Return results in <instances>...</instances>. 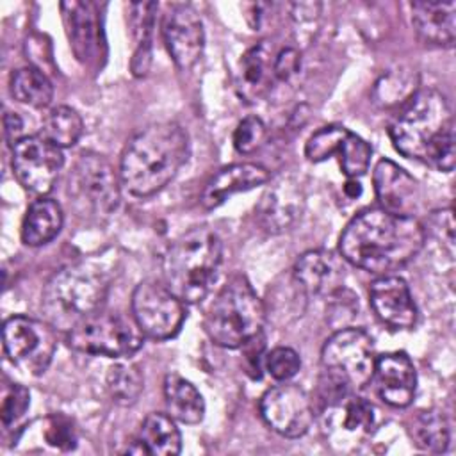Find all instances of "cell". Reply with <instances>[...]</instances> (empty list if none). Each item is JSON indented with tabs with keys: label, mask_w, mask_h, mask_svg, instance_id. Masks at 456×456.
<instances>
[{
	"label": "cell",
	"mask_w": 456,
	"mask_h": 456,
	"mask_svg": "<svg viewBox=\"0 0 456 456\" xmlns=\"http://www.w3.org/2000/svg\"><path fill=\"white\" fill-rule=\"evenodd\" d=\"M369 301L378 319L394 330H411L417 322V306L410 287L395 274L376 278L369 289Z\"/></svg>",
	"instance_id": "obj_17"
},
{
	"label": "cell",
	"mask_w": 456,
	"mask_h": 456,
	"mask_svg": "<svg viewBox=\"0 0 456 456\" xmlns=\"http://www.w3.org/2000/svg\"><path fill=\"white\" fill-rule=\"evenodd\" d=\"M378 395L394 408L411 404L417 392V372L406 353L394 351L376 356L372 379Z\"/></svg>",
	"instance_id": "obj_18"
},
{
	"label": "cell",
	"mask_w": 456,
	"mask_h": 456,
	"mask_svg": "<svg viewBox=\"0 0 456 456\" xmlns=\"http://www.w3.org/2000/svg\"><path fill=\"white\" fill-rule=\"evenodd\" d=\"M267 182H269V171L260 164H253V162L230 164L219 169L207 182L200 201L207 210H212L221 203H224L232 194L255 189Z\"/></svg>",
	"instance_id": "obj_22"
},
{
	"label": "cell",
	"mask_w": 456,
	"mask_h": 456,
	"mask_svg": "<svg viewBox=\"0 0 456 456\" xmlns=\"http://www.w3.org/2000/svg\"><path fill=\"white\" fill-rule=\"evenodd\" d=\"M264 367L276 381H287L301 369V358L292 347H274L264 358Z\"/></svg>",
	"instance_id": "obj_38"
},
{
	"label": "cell",
	"mask_w": 456,
	"mask_h": 456,
	"mask_svg": "<svg viewBox=\"0 0 456 456\" xmlns=\"http://www.w3.org/2000/svg\"><path fill=\"white\" fill-rule=\"evenodd\" d=\"M394 148L408 157L451 173L454 167V121L447 98L433 89L411 93L388 125Z\"/></svg>",
	"instance_id": "obj_2"
},
{
	"label": "cell",
	"mask_w": 456,
	"mask_h": 456,
	"mask_svg": "<svg viewBox=\"0 0 456 456\" xmlns=\"http://www.w3.org/2000/svg\"><path fill=\"white\" fill-rule=\"evenodd\" d=\"M134 454H157L175 456L182 451V435L169 413H150L134 440L126 449Z\"/></svg>",
	"instance_id": "obj_24"
},
{
	"label": "cell",
	"mask_w": 456,
	"mask_h": 456,
	"mask_svg": "<svg viewBox=\"0 0 456 456\" xmlns=\"http://www.w3.org/2000/svg\"><path fill=\"white\" fill-rule=\"evenodd\" d=\"M28 406H30V394L23 385L11 383L4 387L2 406H0V419H2L4 429L16 428L23 420Z\"/></svg>",
	"instance_id": "obj_36"
},
{
	"label": "cell",
	"mask_w": 456,
	"mask_h": 456,
	"mask_svg": "<svg viewBox=\"0 0 456 456\" xmlns=\"http://www.w3.org/2000/svg\"><path fill=\"white\" fill-rule=\"evenodd\" d=\"M119 171L107 157L84 151L68 175V196L73 208L91 219L109 217L121 200Z\"/></svg>",
	"instance_id": "obj_7"
},
{
	"label": "cell",
	"mask_w": 456,
	"mask_h": 456,
	"mask_svg": "<svg viewBox=\"0 0 456 456\" xmlns=\"http://www.w3.org/2000/svg\"><path fill=\"white\" fill-rule=\"evenodd\" d=\"M299 68H301V59H299V52L296 48L285 46V48L276 50V55H274L276 84L290 82L299 73Z\"/></svg>",
	"instance_id": "obj_41"
},
{
	"label": "cell",
	"mask_w": 456,
	"mask_h": 456,
	"mask_svg": "<svg viewBox=\"0 0 456 456\" xmlns=\"http://www.w3.org/2000/svg\"><path fill=\"white\" fill-rule=\"evenodd\" d=\"M374 363L372 338L358 328L337 330L321 351V367L342 374L353 388H363L370 383Z\"/></svg>",
	"instance_id": "obj_11"
},
{
	"label": "cell",
	"mask_w": 456,
	"mask_h": 456,
	"mask_svg": "<svg viewBox=\"0 0 456 456\" xmlns=\"http://www.w3.org/2000/svg\"><path fill=\"white\" fill-rule=\"evenodd\" d=\"M82 134H84V121L80 114L68 105H59L50 109L43 119L41 135L59 148H69L77 144Z\"/></svg>",
	"instance_id": "obj_30"
},
{
	"label": "cell",
	"mask_w": 456,
	"mask_h": 456,
	"mask_svg": "<svg viewBox=\"0 0 456 456\" xmlns=\"http://www.w3.org/2000/svg\"><path fill=\"white\" fill-rule=\"evenodd\" d=\"M274 55L276 50L267 41L251 46L242 55L237 68L235 89L246 103L262 100L274 87Z\"/></svg>",
	"instance_id": "obj_21"
},
{
	"label": "cell",
	"mask_w": 456,
	"mask_h": 456,
	"mask_svg": "<svg viewBox=\"0 0 456 456\" xmlns=\"http://www.w3.org/2000/svg\"><path fill=\"white\" fill-rule=\"evenodd\" d=\"M370 155H372L370 146L360 135L353 134L351 130L347 132V135L342 141V146L337 153L340 167L347 178H358V176L365 175V171L369 169V164H370Z\"/></svg>",
	"instance_id": "obj_34"
},
{
	"label": "cell",
	"mask_w": 456,
	"mask_h": 456,
	"mask_svg": "<svg viewBox=\"0 0 456 456\" xmlns=\"http://www.w3.org/2000/svg\"><path fill=\"white\" fill-rule=\"evenodd\" d=\"M11 166L20 185L34 194L45 196L52 191L64 166L62 148L39 135H25L11 153Z\"/></svg>",
	"instance_id": "obj_12"
},
{
	"label": "cell",
	"mask_w": 456,
	"mask_h": 456,
	"mask_svg": "<svg viewBox=\"0 0 456 456\" xmlns=\"http://www.w3.org/2000/svg\"><path fill=\"white\" fill-rule=\"evenodd\" d=\"M328 299V310H326V321L335 328L342 330L347 328V324L354 319L358 312V299L356 296L342 287L335 294H331Z\"/></svg>",
	"instance_id": "obj_39"
},
{
	"label": "cell",
	"mask_w": 456,
	"mask_h": 456,
	"mask_svg": "<svg viewBox=\"0 0 456 456\" xmlns=\"http://www.w3.org/2000/svg\"><path fill=\"white\" fill-rule=\"evenodd\" d=\"M9 86H11L12 98L23 105L43 109L52 103L53 86L48 80V77L37 68L27 66V68L16 69L11 75Z\"/></svg>",
	"instance_id": "obj_28"
},
{
	"label": "cell",
	"mask_w": 456,
	"mask_h": 456,
	"mask_svg": "<svg viewBox=\"0 0 456 456\" xmlns=\"http://www.w3.org/2000/svg\"><path fill=\"white\" fill-rule=\"evenodd\" d=\"M260 415L278 435L299 438L312 428L315 408L306 390L296 383L283 381L262 395Z\"/></svg>",
	"instance_id": "obj_13"
},
{
	"label": "cell",
	"mask_w": 456,
	"mask_h": 456,
	"mask_svg": "<svg viewBox=\"0 0 456 456\" xmlns=\"http://www.w3.org/2000/svg\"><path fill=\"white\" fill-rule=\"evenodd\" d=\"M185 303L159 280L141 281L132 294V317L144 337L167 340L185 321Z\"/></svg>",
	"instance_id": "obj_10"
},
{
	"label": "cell",
	"mask_w": 456,
	"mask_h": 456,
	"mask_svg": "<svg viewBox=\"0 0 456 456\" xmlns=\"http://www.w3.org/2000/svg\"><path fill=\"white\" fill-rule=\"evenodd\" d=\"M68 37L75 57L84 64H98L103 57V30L98 7L93 2L61 4Z\"/></svg>",
	"instance_id": "obj_16"
},
{
	"label": "cell",
	"mask_w": 456,
	"mask_h": 456,
	"mask_svg": "<svg viewBox=\"0 0 456 456\" xmlns=\"http://www.w3.org/2000/svg\"><path fill=\"white\" fill-rule=\"evenodd\" d=\"M379 207L399 216L415 217L422 203L419 182L388 159H381L372 175Z\"/></svg>",
	"instance_id": "obj_15"
},
{
	"label": "cell",
	"mask_w": 456,
	"mask_h": 456,
	"mask_svg": "<svg viewBox=\"0 0 456 456\" xmlns=\"http://www.w3.org/2000/svg\"><path fill=\"white\" fill-rule=\"evenodd\" d=\"M411 21L419 37L435 46H452L456 37L454 0H417L411 2Z\"/></svg>",
	"instance_id": "obj_23"
},
{
	"label": "cell",
	"mask_w": 456,
	"mask_h": 456,
	"mask_svg": "<svg viewBox=\"0 0 456 456\" xmlns=\"http://www.w3.org/2000/svg\"><path fill=\"white\" fill-rule=\"evenodd\" d=\"M162 37L178 69H191L205 46L203 21L189 4H171L162 16Z\"/></svg>",
	"instance_id": "obj_14"
},
{
	"label": "cell",
	"mask_w": 456,
	"mask_h": 456,
	"mask_svg": "<svg viewBox=\"0 0 456 456\" xmlns=\"http://www.w3.org/2000/svg\"><path fill=\"white\" fill-rule=\"evenodd\" d=\"M301 208L303 192L299 185L292 178L281 176L262 194L260 203L256 205V217L267 232L280 233L296 223L301 216Z\"/></svg>",
	"instance_id": "obj_20"
},
{
	"label": "cell",
	"mask_w": 456,
	"mask_h": 456,
	"mask_svg": "<svg viewBox=\"0 0 456 456\" xmlns=\"http://www.w3.org/2000/svg\"><path fill=\"white\" fill-rule=\"evenodd\" d=\"M62 208L55 200L37 198L34 200L23 217L21 224V240L27 246L37 248L52 239H55L62 228Z\"/></svg>",
	"instance_id": "obj_25"
},
{
	"label": "cell",
	"mask_w": 456,
	"mask_h": 456,
	"mask_svg": "<svg viewBox=\"0 0 456 456\" xmlns=\"http://www.w3.org/2000/svg\"><path fill=\"white\" fill-rule=\"evenodd\" d=\"M159 5L155 2H132L126 5V21L135 43L132 57L134 75H144L151 61V36L155 27V12Z\"/></svg>",
	"instance_id": "obj_26"
},
{
	"label": "cell",
	"mask_w": 456,
	"mask_h": 456,
	"mask_svg": "<svg viewBox=\"0 0 456 456\" xmlns=\"http://www.w3.org/2000/svg\"><path fill=\"white\" fill-rule=\"evenodd\" d=\"M110 269L87 258L57 271L43 289L41 310L55 330L69 331L78 322L103 308L110 290Z\"/></svg>",
	"instance_id": "obj_4"
},
{
	"label": "cell",
	"mask_w": 456,
	"mask_h": 456,
	"mask_svg": "<svg viewBox=\"0 0 456 456\" xmlns=\"http://www.w3.org/2000/svg\"><path fill=\"white\" fill-rule=\"evenodd\" d=\"M292 274L306 296L330 297L344 287L346 267L335 253L310 249L296 260Z\"/></svg>",
	"instance_id": "obj_19"
},
{
	"label": "cell",
	"mask_w": 456,
	"mask_h": 456,
	"mask_svg": "<svg viewBox=\"0 0 456 456\" xmlns=\"http://www.w3.org/2000/svg\"><path fill=\"white\" fill-rule=\"evenodd\" d=\"M267 137V128L264 121L256 116H248L240 119L233 130V146L240 155H251L262 148Z\"/></svg>",
	"instance_id": "obj_37"
},
{
	"label": "cell",
	"mask_w": 456,
	"mask_h": 456,
	"mask_svg": "<svg viewBox=\"0 0 456 456\" xmlns=\"http://www.w3.org/2000/svg\"><path fill=\"white\" fill-rule=\"evenodd\" d=\"M347 128L342 125H326L314 132L305 144V155L312 162H322L338 153L342 141L347 135Z\"/></svg>",
	"instance_id": "obj_35"
},
{
	"label": "cell",
	"mask_w": 456,
	"mask_h": 456,
	"mask_svg": "<svg viewBox=\"0 0 456 456\" xmlns=\"http://www.w3.org/2000/svg\"><path fill=\"white\" fill-rule=\"evenodd\" d=\"M424 240L426 232L417 217L372 207L347 223L338 239V251L351 265L385 276L411 262Z\"/></svg>",
	"instance_id": "obj_1"
},
{
	"label": "cell",
	"mask_w": 456,
	"mask_h": 456,
	"mask_svg": "<svg viewBox=\"0 0 456 456\" xmlns=\"http://www.w3.org/2000/svg\"><path fill=\"white\" fill-rule=\"evenodd\" d=\"M4 349L9 360L27 374H43L57 349L55 328L46 321L12 315L2 328Z\"/></svg>",
	"instance_id": "obj_9"
},
{
	"label": "cell",
	"mask_w": 456,
	"mask_h": 456,
	"mask_svg": "<svg viewBox=\"0 0 456 456\" xmlns=\"http://www.w3.org/2000/svg\"><path fill=\"white\" fill-rule=\"evenodd\" d=\"M43 435L50 445L61 451H69L77 445V431L73 428V422L64 415L48 417Z\"/></svg>",
	"instance_id": "obj_40"
},
{
	"label": "cell",
	"mask_w": 456,
	"mask_h": 456,
	"mask_svg": "<svg viewBox=\"0 0 456 456\" xmlns=\"http://www.w3.org/2000/svg\"><path fill=\"white\" fill-rule=\"evenodd\" d=\"M410 435L415 445L428 452H444L451 440L449 422L440 410H422L410 424Z\"/></svg>",
	"instance_id": "obj_29"
},
{
	"label": "cell",
	"mask_w": 456,
	"mask_h": 456,
	"mask_svg": "<svg viewBox=\"0 0 456 456\" xmlns=\"http://www.w3.org/2000/svg\"><path fill=\"white\" fill-rule=\"evenodd\" d=\"M144 335L134 317L98 310L66 333L71 349L109 358H128L142 347Z\"/></svg>",
	"instance_id": "obj_8"
},
{
	"label": "cell",
	"mask_w": 456,
	"mask_h": 456,
	"mask_svg": "<svg viewBox=\"0 0 456 456\" xmlns=\"http://www.w3.org/2000/svg\"><path fill=\"white\" fill-rule=\"evenodd\" d=\"M265 317V305L251 283L237 274L223 285L210 303L203 328L214 344L235 349L264 331Z\"/></svg>",
	"instance_id": "obj_6"
},
{
	"label": "cell",
	"mask_w": 456,
	"mask_h": 456,
	"mask_svg": "<svg viewBox=\"0 0 456 456\" xmlns=\"http://www.w3.org/2000/svg\"><path fill=\"white\" fill-rule=\"evenodd\" d=\"M4 135L7 144L12 148L23 135V119L16 112H5L4 116Z\"/></svg>",
	"instance_id": "obj_42"
},
{
	"label": "cell",
	"mask_w": 456,
	"mask_h": 456,
	"mask_svg": "<svg viewBox=\"0 0 456 456\" xmlns=\"http://www.w3.org/2000/svg\"><path fill=\"white\" fill-rule=\"evenodd\" d=\"M223 260V244L207 226L180 235L162 260L164 283L183 303L203 301L217 280Z\"/></svg>",
	"instance_id": "obj_5"
},
{
	"label": "cell",
	"mask_w": 456,
	"mask_h": 456,
	"mask_svg": "<svg viewBox=\"0 0 456 456\" xmlns=\"http://www.w3.org/2000/svg\"><path fill=\"white\" fill-rule=\"evenodd\" d=\"M187 157V132L171 121L153 123L126 142L118 169L121 185L135 198L153 196L178 175Z\"/></svg>",
	"instance_id": "obj_3"
},
{
	"label": "cell",
	"mask_w": 456,
	"mask_h": 456,
	"mask_svg": "<svg viewBox=\"0 0 456 456\" xmlns=\"http://www.w3.org/2000/svg\"><path fill=\"white\" fill-rule=\"evenodd\" d=\"M324 415H330L331 419H335L346 433H353V435H365L374 426L372 404L354 394H351L342 404L324 411Z\"/></svg>",
	"instance_id": "obj_33"
},
{
	"label": "cell",
	"mask_w": 456,
	"mask_h": 456,
	"mask_svg": "<svg viewBox=\"0 0 456 456\" xmlns=\"http://www.w3.org/2000/svg\"><path fill=\"white\" fill-rule=\"evenodd\" d=\"M107 388L114 403L121 406H132L137 403L144 388V378L141 369L130 362H119L107 370Z\"/></svg>",
	"instance_id": "obj_31"
},
{
	"label": "cell",
	"mask_w": 456,
	"mask_h": 456,
	"mask_svg": "<svg viewBox=\"0 0 456 456\" xmlns=\"http://www.w3.org/2000/svg\"><path fill=\"white\" fill-rule=\"evenodd\" d=\"M167 413L183 424H198L205 415V401L198 388L180 374H167L164 381Z\"/></svg>",
	"instance_id": "obj_27"
},
{
	"label": "cell",
	"mask_w": 456,
	"mask_h": 456,
	"mask_svg": "<svg viewBox=\"0 0 456 456\" xmlns=\"http://www.w3.org/2000/svg\"><path fill=\"white\" fill-rule=\"evenodd\" d=\"M306 294L301 289V285L296 281L294 274L290 278H285L283 283L276 281L273 283V290L269 289V310H265V315L273 314V319L278 321H290L301 315Z\"/></svg>",
	"instance_id": "obj_32"
}]
</instances>
